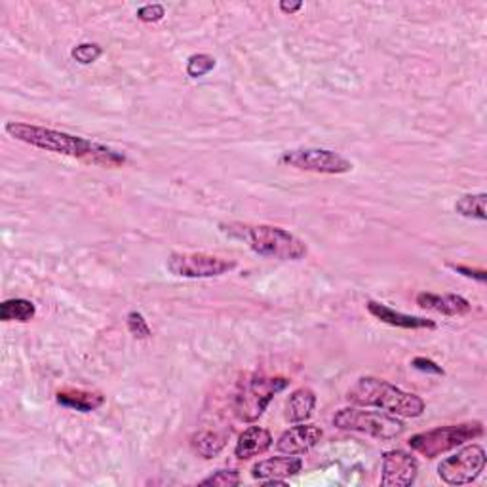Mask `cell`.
<instances>
[{
	"label": "cell",
	"mask_w": 487,
	"mask_h": 487,
	"mask_svg": "<svg viewBox=\"0 0 487 487\" xmlns=\"http://www.w3.org/2000/svg\"><path fill=\"white\" fill-rule=\"evenodd\" d=\"M4 130L12 139L31 145V147L46 153L71 156L86 164H94L101 168H121L126 164L124 153L114 151L107 147V145L86 139L82 136L67 134V131L27 122H6Z\"/></svg>",
	"instance_id": "1"
},
{
	"label": "cell",
	"mask_w": 487,
	"mask_h": 487,
	"mask_svg": "<svg viewBox=\"0 0 487 487\" xmlns=\"http://www.w3.org/2000/svg\"><path fill=\"white\" fill-rule=\"evenodd\" d=\"M221 232H225L229 239L240 240L246 244L254 254L267 257V259H279V261H301L309 254L307 244L294 232H289L282 227L274 225H263V223H221Z\"/></svg>",
	"instance_id": "2"
},
{
	"label": "cell",
	"mask_w": 487,
	"mask_h": 487,
	"mask_svg": "<svg viewBox=\"0 0 487 487\" xmlns=\"http://www.w3.org/2000/svg\"><path fill=\"white\" fill-rule=\"evenodd\" d=\"M347 402L358 407H375L397 417L415 419L427 410L425 400L417 394L405 392L385 379L365 375L360 377L347 392Z\"/></svg>",
	"instance_id": "3"
},
{
	"label": "cell",
	"mask_w": 487,
	"mask_h": 487,
	"mask_svg": "<svg viewBox=\"0 0 487 487\" xmlns=\"http://www.w3.org/2000/svg\"><path fill=\"white\" fill-rule=\"evenodd\" d=\"M334 427L345 432H358L372 436L379 442H390L400 438L405 425L397 415H390L387 412H370L365 407L350 405L343 407L334 415Z\"/></svg>",
	"instance_id": "4"
},
{
	"label": "cell",
	"mask_w": 487,
	"mask_h": 487,
	"mask_svg": "<svg viewBox=\"0 0 487 487\" xmlns=\"http://www.w3.org/2000/svg\"><path fill=\"white\" fill-rule=\"evenodd\" d=\"M480 436H483V425L480 420H468V423L447 425L427 432H419L407 440V445L419 455L427 459H436Z\"/></svg>",
	"instance_id": "5"
},
{
	"label": "cell",
	"mask_w": 487,
	"mask_h": 487,
	"mask_svg": "<svg viewBox=\"0 0 487 487\" xmlns=\"http://www.w3.org/2000/svg\"><path fill=\"white\" fill-rule=\"evenodd\" d=\"M289 387V379L274 375H252L240 385L234 397V413L244 423H255L265 413L276 394Z\"/></svg>",
	"instance_id": "6"
},
{
	"label": "cell",
	"mask_w": 487,
	"mask_h": 487,
	"mask_svg": "<svg viewBox=\"0 0 487 487\" xmlns=\"http://www.w3.org/2000/svg\"><path fill=\"white\" fill-rule=\"evenodd\" d=\"M279 164L301 169V172L324 176H343L354 169V164L343 154L320 147H299L284 151L279 158Z\"/></svg>",
	"instance_id": "7"
},
{
	"label": "cell",
	"mask_w": 487,
	"mask_h": 487,
	"mask_svg": "<svg viewBox=\"0 0 487 487\" xmlns=\"http://www.w3.org/2000/svg\"><path fill=\"white\" fill-rule=\"evenodd\" d=\"M236 267H239V263L232 259H225V257L204 254V252H191V254L176 252L166 261V269L169 272L177 276V279H189V280L217 279V276L232 272Z\"/></svg>",
	"instance_id": "8"
},
{
	"label": "cell",
	"mask_w": 487,
	"mask_h": 487,
	"mask_svg": "<svg viewBox=\"0 0 487 487\" xmlns=\"http://www.w3.org/2000/svg\"><path fill=\"white\" fill-rule=\"evenodd\" d=\"M485 452L478 444L465 445L455 455L444 459L438 465V476L447 485H467L476 482L485 470Z\"/></svg>",
	"instance_id": "9"
},
{
	"label": "cell",
	"mask_w": 487,
	"mask_h": 487,
	"mask_svg": "<svg viewBox=\"0 0 487 487\" xmlns=\"http://www.w3.org/2000/svg\"><path fill=\"white\" fill-rule=\"evenodd\" d=\"M419 474V460L404 450H389L383 453L381 465V485L383 487H410Z\"/></svg>",
	"instance_id": "10"
},
{
	"label": "cell",
	"mask_w": 487,
	"mask_h": 487,
	"mask_svg": "<svg viewBox=\"0 0 487 487\" xmlns=\"http://www.w3.org/2000/svg\"><path fill=\"white\" fill-rule=\"evenodd\" d=\"M324 438V430L318 425L310 423H297L295 427L287 428L276 440V450L284 455H305L314 450Z\"/></svg>",
	"instance_id": "11"
},
{
	"label": "cell",
	"mask_w": 487,
	"mask_h": 487,
	"mask_svg": "<svg viewBox=\"0 0 487 487\" xmlns=\"http://www.w3.org/2000/svg\"><path fill=\"white\" fill-rule=\"evenodd\" d=\"M365 309L370 312L373 318L379 322H383L392 327H400V330H434L436 327V322L423 318V316H412V314H404L390 309L385 302L379 301H367Z\"/></svg>",
	"instance_id": "12"
},
{
	"label": "cell",
	"mask_w": 487,
	"mask_h": 487,
	"mask_svg": "<svg viewBox=\"0 0 487 487\" xmlns=\"http://www.w3.org/2000/svg\"><path fill=\"white\" fill-rule=\"evenodd\" d=\"M302 470V459L297 455L271 457L259 460L252 467L254 480H287L294 478Z\"/></svg>",
	"instance_id": "13"
},
{
	"label": "cell",
	"mask_w": 487,
	"mask_h": 487,
	"mask_svg": "<svg viewBox=\"0 0 487 487\" xmlns=\"http://www.w3.org/2000/svg\"><path fill=\"white\" fill-rule=\"evenodd\" d=\"M417 305L420 309L432 310L442 316H452V318H459V316H467L472 310L470 301L465 299L463 295L457 294H428L423 292L415 297Z\"/></svg>",
	"instance_id": "14"
},
{
	"label": "cell",
	"mask_w": 487,
	"mask_h": 487,
	"mask_svg": "<svg viewBox=\"0 0 487 487\" xmlns=\"http://www.w3.org/2000/svg\"><path fill=\"white\" fill-rule=\"evenodd\" d=\"M272 444H274L272 434L267 428L252 425L239 436V442L234 445V457L240 460H247L252 457L267 453L272 447Z\"/></svg>",
	"instance_id": "15"
},
{
	"label": "cell",
	"mask_w": 487,
	"mask_h": 487,
	"mask_svg": "<svg viewBox=\"0 0 487 487\" xmlns=\"http://www.w3.org/2000/svg\"><path fill=\"white\" fill-rule=\"evenodd\" d=\"M56 400L59 405L69 407V410L81 412V413L96 412L105 404V397L99 390H86V389H75V387L58 390Z\"/></svg>",
	"instance_id": "16"
},
{
	"label": "cell",
	"mask_w": 487,
	"mask_h": 487,
	"mask_svg": "<svg viewBox=\"0 0 487 487\" xmlns=\"http://www.w3.org/2000/svg\"><path fill=\"white\" fill-rule=\"evenodd\" d=\"M316 402H318V398H316V392L312 389L301 387L294 390L286 400L284 417L287 423H294V425L307 423V420L312 417Z\"/></svg>",
	"instance_id": "17"
},
{
	"label": "cell",
	"mask_w": 487,
	"mask_h": 487,
	"mask_svg": "<svg viewBox=\"0 0 487 487\" xmlns=\"http://www.w3.org/2000/svg\"><path fill=\"white\" fill-rule=\"evenodd\" d=\"M229 436L227 434L214 432V430H200L191 436V447L196 455L202 459H214L223 450H225Z\"/></svg>",
	"instance_id": "18"
},
{
	"label": "cell",
	"mask_w": 487,
	"mask_h": 487,
	"mask_svg": "<svg viewBox=\"0 0 487 487\" xmlns=\"http://www.w3.org/2000/svg\"><path fill=\"white\" fill-rule=\"evenodd\" d=\"M36 316L35 302L29 299H6L3 305H0V320L3 322H18V324H27Z\"/></svg>",
	"instance_id": "19"
},
{
	"label": "cell",
	"mask_w": 487,
	"mask_h": 487,
	"mask_svg": "<svg viewBox=\"0 0 487 487\" xmlns=\"http://www.w3.org/2000/svg\"><path fill=\"white\" fill-rule=\"evenodd\" d=\"M485 200H487V194L485 192L465 194V196H460V199L455 202V212L459 216L468 217V219L485 221L487 219Z\"/></svg>",
	"instance_id": "20"
},
{
	"label": "cell",
	"mask_w": 487,
	"mask_h": 487,
	"mask_svg": "<svg viewBox=\"0 0 487 487\" xmlns=\"http://www.w3.org/2000/svg\"><path fill=\"white\" fill-rule=\"evenodd\" d=\"M240 483H242L240 474L234 468H219L214 474H209L208 478L200 480V485H208V487H236Z\"/></svg>",
	"instance_id": "21"
},
{
	"label": "cell",
	"mask_w": 487,
	"mask_h": 487,
	"mask_svg": "<svg viewBox=\"0 0 487 487\" xmlns=\"http://www.w3.org/2000/svg\"><path fill=\"white\" fill-rule=\"evenodd\" d=\"M217 59L209 54H192L187 59V75L191 78H202L216 69Z\"/></svg>",
	"instance_id": "22"
},
{
	"label": "cell",
	"mask_w": 487,
	"mask_h": 487,
	"mask_svg": "<svg viewBox=\"0 0 487 487\" xmlns=\"http://www.w3.org/2000/svg\"><path fill=\"white\" fill-rule=\"evenodd\" d=\"M101 56H103V48L99 44H96V43H82V44H76L71 50V58L76 63H81V65L96 63Z\"/></svg>",
	"instance_id": "23"
},
{
	"label": "cell",
	"mask_w": 487,
	"mask_h": 487,
	"mask_svg": "<svg viewBox=\"0 0 487 487\" xmlns=\"http://www.w3.org/2000/svg\"><path fill=\"white\" fill-rule=\"evenodd\" d=\"M126 324H128V332L134 335L136 339L139 341H145V339H151L153 337V330L149 322L145 320V316L139 312V310H131L128 312L126 316Z\"/></svg>",
	"instance_id": "24"
},
{
	"label": "cell",
	"mask_w": 487,
	"mask_h": 487,
	"mask_svg": "<svg viewBox=\"0 0 487 487\" xmlns=\"http://www.w3.org/2000/svg\"><path fill=\"white\" fill-rule=\"evenodd\" d=\"M136 16L143 23H158L164 20L166 8L162 4H145L136 12Z\"/></svg>",
	"instance_id": "25"
},
{
	"label": "cell",
	"mask_w": 487,
	"mask_h": 487,
	"mask_svg": "<svg viewBox=\"0 0 487 487\" xmlns=\"http://www.w3.org/2000/svg\"><path fill=\"white\" fill-rule=\"evenodd\" d=\"M412 367L417 372H423V373H432V375H438V377H444L445 372L442 370V365H438L434 360L430 358H425V357H415L412 360Z\"/></svg>",
	"instance_id": "26"
},
{
	"label": "cell",
	"mask_w": 487,
	"mask_h": 487,
	"mask_svg": "<svg viewBox=\"0 0 487 487\" xmlns=\"http://www.w3.org/2000/svg\"><path fill=\"white\" fill-rule=\"evenodd\" d=\"M450 269H453L459 274L467 276V279L485 282V271L483 269H470V267H465V265H450Z\"/></svg>",
	"instance_id": "27"
},
{
	"label": "cell",
	"mask_w": 487,
	"mask_h": 487,
	"mask_svg": "<svg viewBox=\"0 0 487 487\" xmlns=\"http://www.w3.org/2000/svg\"><path fill=\"white\" fill-rule=\"evenodd\" d=\"M279 8H280L282 14L294 16V14H297V12L302 8V3H299V0H297V3H287V0H282V3L279 4Z\"/></svg>",
	"instance_id": "28"
},
{
	"label": "cell",
	"mask_w": 487,
	"mask_h": 487,
	"mask_svg": "<svg viewBox=\"0 0 487 487\" xmlns=\"http://www.w3.org/2000/svg\"><path fill=\"white\" fill-rule=\"evenodd\" d=\"M259 483H263V485H267V487H272V485H287V482L286 480H261Z\"/></svg>",
	"instance_id": "29"
}]
</instances>
